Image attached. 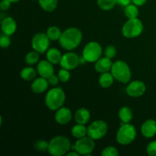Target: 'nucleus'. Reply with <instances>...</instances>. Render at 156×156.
Instances as JSON below:
<instances>
[{
	"label": "nucleus",
	"mask_w": 156,
	"mask_h": 156,
	"mask_svg": "<svg viewBox=\"0 0 156 156\" xmlns=\"http://www.w3.org/2000/svg\"><path fill=\"white\" fill-rule=\"evenodd\" d=\"M82 40V34L77 27H69L61 34L59 43L66 50H72L79 47Z\"/></svg>",
	"instance_id": "f257e3e1"
},
{
	"label": "nucleus",
	"mask_w": 156,
	"mask_h": 156,
	"mask_svg": "<svg viewBox=\"0 0 156 156\" xmlns=\"http://www.w3.org/2000/svg\"><path fill=\"white\" fill-rule=\"evenodd\" d=\"M70 149V140L63 136H58L52 139L49 143L48 152L53 156H62L67 154Z\"/></svg>",
	"instance_id": "f03ea898"
},
{
	"label": "nucleus",
	"mask_w": 156,
	"mask_h": 156,
	"mask_svg": "<svg viewBox=\"0 0 156 156\" xmlns=\"http://www.w3.org/2000/svg\"><path fill=\"white\" fill-rule=\"evenodd\" d=\"M66 100V94L61 88H54L49 90L45 97V104L51 111H57L62 108Z\"/></svg>",
	"instance_id": "7ed1b4c3"
},
{
	"label": "nucleus",
	"mask_w": 156,
	"mask_h": 156,
	"mask_svg": "<svg viewBox=\"0 0 156 156\" xmlns=\"http://www.w3.org/2000/svg\"><path fill=\"white\" fill-rule=\"evenodd\" d=\"M111 73L116 80L122 83H127L131 79V71L127 63L121 60L116 61L112 65Z\"/></svg>",
	"instance_id": "20e7f679"
},
{
	"label": "nucleus",
	"mask_w": 156,
	"mask_h": 156,
	"mask_svg": "<svg viewBox=\"0 0 156 156\" xmlns=\"http://www.w3.org/2000/svg\"><path fill=\"white\" fill-rule=\"evenodd\" d=\"M136 136V130L133 125L124 123L121 125L120 129L117 131L116 139L117 143H120V145L126 146L132 143L135 140Z\"/></svg>",
	"instance_id": "39448f33"
},
{
	"label": "nucleus",
	"mask_w": 156,
	"mask_h": 156,
	"mask_svg": "<svg viewBox=\"0 0 156 156\" xmlns=\"http://www.w3.org/2000/svg\"><path fill=\"white\" fill-rule=\"evenodd\" d=\"M143 31V24L138 18L129 19L122 28V34L126 38H134L140 36Z\"/></svg>",
	"instance_id": "423d86ee"
},
{
	"label": "nucleus",
	"mask_w": 156,
	"mask_h": 156,
	"mask_svg": "<svg viewBox=\"0 0 156 156\" xmlns=\"http://www.w3.org/2000/svg\"><path fill=\"white\" fill-rule=\"evenodd\" d=\"M102 47L95 41H91L87 44L82 51V56L88 62H95L101 57Z\"/></svg>",
	"instance_id": "0eeeda50"
},
{
	"label": "nucleus",
	"mask_w": 156,
	"mask_h": 156,
	"mask_svg": "<svg viewBox=\"0 0 156 156\" xmlns=\"http://www.w3.org/2000/svg\"><path fill=\"white\" fill-rule=\"evenodd\" d=\"M108 129V124L104 120H95L88 126L87 135L94 140H98L106 135Z\"/></svg>",
	"instance_id": "6e6552de"
},
{
	"label": "nucleus",
	"mask_w": 156,
	"mask_h": 156,
	"mask_svg": "<svg viewBox=\"0 0 156 156\" xmlns=\"http://www.w3.org/2000/svg\"><path fill=\"white\" fill-rule=\"evenodd\" d=\"M76 151L82 155H90L94 149V140L90 136H84L78 139L76 144Z\"/></svg>",
	"instance_id": "1a4fd4ad"
},
{
	"label": "nucleus",
	"mask_w": 156,
	"mask_h": 156,
	"mask_svg": "<svg viewBox=\"0 0 156 156\" xmlns=\"http://www.w3.org/2000/svg\"><path fill=\"white\" fill-rule=\"evenodd\" d=\"M50 41L47 34L38 33L34 36L31 41V45L34 50L39 53L47 52L50 46Z\"/></svg>",
	"instance_id": "9d476101"
},
{
	"label": "nucleus",
	"mask_w": 156,
	"mask_h": 156,
	"mask_svg": "<svg viewBox=\"0 0 156 156\" xmlns=\"http://www.w3.org/2000/svg\"><path fill=\"white\" fill-rule=\"evenodd\" d=\"M59 64L62 68L66 69H74L80 64V58L75 53L69 52L62 55Z\"/></svg>",
	"instance_id": "9b49d317"
},
{
	"label": "nucleus",
	"mask_w": 156,
	"mask_h": 156,
	"mask_svg": "<svg viewBox=\"0 0 156 156\" xmlns=\"http://www.w3.org/2000/svg\"><path fill=\"white\" fill-rule=\"evenodd\" d=\"M146 89V85L141 81H133L126 87V93L129 97L139 98L143 95Z\"/></svg>",
	"instance_id": "f8f14e48"
},
{
	"label": "nucleus",
	"mask_w": 156,
	"mask_h": 156,
	"mask_svg": "<svg viewBox=\"0 0 156 156\" xmlns=\"http://www.w3.org/2000/svg\"><path fill=\"white\" fill-rule=\"evenodd\" d=\"M37 71L41 77L48 79L54 74L53 64L48 60H41L37 66Z\"/></svg>",
	"instance_id": "ddd939ff"
},
{
	"label": "nucleus",
	"mask_w": 156,
	"mask_h": 156,
	"mask_svg": "<svg viewBox=\"0 0 156 156\" xmlns=\"http://www.w3.org/2000/svg\"><path fill=\"white\" fill-rule=\"evenodd\" d=\"M72 117L73 114L70 109L62 107L56 111L55 114V120L59 124L66 125L71 121Z\"/></svg>",
	"instance_id": "4468645a"
},
{
	"label": "nucleus",
	"mask_w": 156,
	"mask_h": 156,
	"mask_svg": "<svg viewBox=\"0 0 156 156\" xmlns=\"http://www.w3.org/2000/svg\"><path fill=\"white\" fill-rule=\"evenodd\" d=\"M142 134L146 138H152L156 134V121L152 119L143 123L141 127Z\"/></svg>",
	"instance_id": "2eb2a0df"
},
{
	"label": "nucleus",
	"mask_w": 156,
	"mask_h": 156,
	"mask_svg": "<svg viewBox=\"0 0 156 156\" xmlns=\"http://www.w3.org/2000/svg\"><path fill=\"white\" fill-rule=\"evenodd\" d=\"M48 79H45L44 77L37 78L34 79L33 82L31 83L30 88H31L32 91L37 94H41V93L47 91L49 86Z\"/></svg>",
	"instance_id": "dca6fc26"
},
{
	"label": "nucleus",
	"mask_w": 156,
	"mask_h": 156,
	"mask_svg": "<svg viewBox=\"0 0 156 156\" xmlns=\"http://www.w3.org/2000/svg\"><path fill=\"white\" fill-rule=\"evenodd\" d=\"M112 62L111 59L108 57H101L98 59L94 64V69L99 73H105L111 71L112 68Z\"/></svg>",
	"instance_id": "f3484780"
},
{
	"label": "nucleus",
	"mask_w": 156,
	"mask_h": 156,
	"mask_svg": "<svg viewBox=\"0 0 156 156\" xmlns=\"http://www.w3.org/2000/svg\"><path fill=\"white\" fill-rule=\"evenodd\" d=\"M17 24L15 19L11 17L5 18L2 22V31L3 34L7 35H12L16 31Z\"/></svg>",
	"instance_id": "a211bd4d"
},
{
	"label": "nucleus",
	"mask_w": 156,
	"mask_h": 156,
	"mask_svg": "<svg viewBox=\"0 0 156 156\" xmlns=\"http://www.w3.org/2000/svg\"><path fill=\"white\" fill-rule=\"evenodd\" d=\"M90 117H91L90 112L85 108H79L75 114V120L76 123L79 124H86L89 121Z\"/></svg>",
	"instance_id": "6ab92c4d"
},
{
	"label": "nucleus",
	"mask_w": 156,
	"mask_h": 156,
	"mask_svg": "<svg viewBox=\"0 0 156 156\" xmlns=\"http://www.w3.org/2000/svg\"><path fill=\"white\" fill-rule=\"evenodd\" d=\"M47 60L50 61L51 63L57 64L60 62L61 59H62V55L61 52L56 48H50L47 51Z\"/></svg>",
	"instance_id": "aec40b11"
},
{
	"label": "nucleus",
	"mask_w": 156,
	"mask_h": 156,
	"mask_svg": "<svg viewBox=\"0 0 156 156\" xmlns=\"http://www.w3.org/2000/svg\"><path fill=\"white\" fill-rule=\"evenodd\" d=\"M114 78L113 76L112 73H110L109 72L105 73H101V76L99 77L98 83L102 88H109L114 83Z\"/></svg>",
	"instance_id": "412c9836"
},
{
	"label": "nucleus",
	"mask_w": 156,
	"mask_h": 156,
	"mask_svg": "<svg viewBox=\"0 0 156 156\" xmlns=\"http://www.w3.org/2000/svg\"><path fill=\"white\" fill-rule=\"evenodd\" d=\"M118 115L123 123H129L133 120V112L128 107H123L120 108Z\"/></svg>",
	"instance_id": "4be33fe9"
},
{
	"label": "nucleus",
	"mask_w": 156,
	"mask_h": 156,
	"mask_svg": "<svg viewBox=\"0 0 156 156\" xmlns=\"http://www.w3.org/2000/svg\"><path fill=\"white\" fill-rule=\"evenodd\" d=\"M38 2L45 12H52L57 7L58 0H38Z\"/></svg>",
	"instance_id": "5701e85b"
},
{
	"label": "nucleus",
	"mask_w": 156,
	"mask_h": 156,
	"mask_svg": "<svg viewBox=\"0 0 156 156\" xmlns=\"http://www.w3.org/2000/svg\"><path fill=\"white\" fill-rule=\"evenodd\" d=\"M37 72L32 67H25L21 71V79L26 81H31L36 79Z\"/></svg>",
	"instance_id": "b1692460"
},
{
	"label": "nucleus",
	"mask_w": 156,
	"mask_h": 156,
	"mask_svg": "<svg viewBox=\"0 0 156 156\" xmlns=\"http://www.w3.org/2000/svg\"><path fill=\"white\" fill-rule=\"evenodd\" d=\"M87 130H88V128L85 127L84 124L78 123L77 125L73 126V129H72V135L75 138L80 139L82 137L85 136V135L87 134Z\"/></svg>",
	"instance_id": "393cba45"
},
{
	"label": "nucleus",
	"mask_w": 156,
	"mask_h": 156,
	"mask_svg": "<svg viewBox=\"0 0 156 156\" xmlns=\"http://www.w3.org/2000/svg\"><path fill=\"white\" fill-rule=\"evenodd\" d=\"M62 32H61L60 29L56 26H51L49 27L47 30V35L50 41H59L60 38L61 34Z\"/></svg>",
	"instance_id": "a878e982"
},
{
	"label": "nucleus",
	"mask_w": 156,
	"mask_h": 156,
	"mask_svg": "<svg viewBox=\"0 0 156 156\" xmlns=\"http://www.w3.org/2000/svg\"><path fill=\"white\" fill-rule=\"evenodd\" d=\"M125 15L129 19L132 18H136L139 15V9L137 8V5L134 4H130L125 7Z\"/></svg>",
	"instance_id": "bb28decb"
},
{
	"label": "nucleus",
	"mask_w": 156,
	"mask_h": 156,
	"mask_svg": "<svg viewBox=\"0 0 156 156\" xmlns=\"http://www.w3.org/2000/svg\"><path fill=\"white\" fill-rule=\"evenodd\" d=\"M117 4V0H98V5L102 10L109 11Z\"/></svg>",
	"instance_id": "cd10ccee"
},
{
	"label": "nucleus",
	"mask_w": 156,
	"mask_h": 156,
	"mask_svg": "<svg viewBox=\"0 0 156 156\" xmlns=\"http://www.w3.org/2000/svg\"><path fill=\"white\" fill-rule=\"evenodd\" d=\"M39 53L34 50V51H30L25 56V62L28 65H34L39 60Z\"/></svg>",
	"instance_id": "c85d7f7f"
},
{
	"label": "nucleus",
	"mask_w": 156,
	"mask_h": 156,
	"mask_svg": "<svg viewBox=\"0 0 156 156\" xmlns=\"http://www.w3.org/2000/svg\"><path fill=\"white\" fill-rule=\"evenodd\" d=\"M102 156H118V150L114 146H108L104 149L101 152Z\"/></svg>",
	"instance_id": "c756f323"
},
{
	"label": "nucleus",
	"mask_w": 156,
	"mask_h": 156,
	"mask_svg": "<svg viewBox=\"0 0 156 156\" xmlns=\"http://www.w3.org/2000/svg\"><path fill=\"white\" fill-rule=\"evenodd\" d=\"M49 143L44 140H38L34 143V148L39 152H45L48 151Z\"/></svg>",
	"instance_id": "7c9ffc66"
},
{
	"label": "nucleus",
	"mask_w": 156,
	"mask_h": 156,
	"mask_svg": "<svg viewBox=\"0 0 156 156\" xmlns=\"http://www.w3.org/2000/svg\"><path fill=\"white\" fill-rule=\"evenodd\" d=\"M58 77H59V81H61V82H67L70 79V73L68 69L62 68L58 73Z\"/></svg>",
	"instance_id": "2f4dec72"
},
{
	"label": "nucleus",
	"mask_w": 156,
	"mask_h": 156,
	"mask_svg": "<svg viewBox=\"0 0 156 156\" xmlns=\"http://www.w3.org/2000/svg\"><path fill=\"white\" fill-rule=\"evenodd\" d=\"M117 54V50L116 48L112 45H109L105 48V55L106 57L110 58V59H112Z\"/></svg>",
	"instance_id": "473e14b6"
},
{
	"label": "nucleus",
	"mask_w": 156,
	"mask_h": 156,
	"mask_svg": "<svg viewBox=\"0 0 156 156\" xmlns=\"http://www.w3.org/2000/svg\"><path fill=\"white\" fill-rule=\"evenodd\" d=\"M11 44V39L9 35L2 34L0 37V45L2 48H7L9 47Z\"/></svg>",
	"instance_id": "72a5a7b5"
},
{
	"label": "nucleus",
	"mask_w": 156,
	"mask_h": 156,
	"mask_svg": "<svg viewBox=\"0 0 156 156\" xmlns=\"http://www.w3.org/2000/svg\"><path fill=\"white\" fill-rule=\"evenodd\" d=\"M146 152L150 156H156V141H152L148 144Z\"/></svg>",
	"instance_id": "f704fd0d"
},
{
	"label": "nucleus",
	"mask_w": 156,
	"mask_h": 156,
	"mask_svg": "<svg viewBox=\"0 0 156 156\" xmlns=\"http://www.w3.org/2000/svg\"><path fill=\"white\" fill-rule=\"evenodd\" d=\"M11 2L9 0H2L0 3V8L2 11H6L10 9L11 7Z\"/></svg>",
	"instance_id": "c9c22d12"
},
{
	"label": "nucleus",
	"mask_w": 156,
	"mask_h": 156,
	"mask_svg": "<svg viewBox=\"0 0 156 156\" xmlns=\"http://www.w3.org/2000/svg\"><path fill=\"white\" fill-rule=\"evenodd\" d=\"M48 82L49 83H50V85H53V86H55V85H56L58 84V82H59V77H58V76H56V75L53 74L50 77H49L48 79Z\"/></svg>",
	"instance_id": "e433bc0d"
},
{
	"label": "nucleus",
	"mask_w": 156,
	"mask_h": 156,
	"mask_svg": "<svg viewBox=\"0 0 156 156\" xmlns=\"http://www.w3.org/2000/svg\"><path fill=\"white\" fill-rule=\"evenodd\" d=\"M131 2H132V0H117V4L122 7H126L130 5Z\"/></svg>",
	"instance_id": "4c0bfd02"
},
{
	"label": "nucleus",
	"mask_w": 156,
	"mask_h": 156,
	"mask_svg": "<svg viewBox=\"0 0 156 156\" xmlns=\"http://www.w3.org/2000/svg\"><path fill=\"white\" fill-rule=\"evenodd\" d=\"M147 0H132V2L137 6H143L146 4Z\"/></svg>",
	"instance_id": "58836bf2"
},
{
	"label": "nucleus",
	"mask_w": 156,
	"mask_h": 156,
	"mask_svg": "<svg viewBox=\"0 0 156 156\" xmlns=\"http://www.w3.org/2000/svg\"><path fill=\"white\" fill-rule=\"evenodd\" d=\"M66 155H68V156H73H73H78V155H80V154H79L78 152H76V151H75V152H69V153H67Z\"/></svg>",
	"instance_id": "ea45409f"
},
{
	"label": "nucleus",
	"mask_w": 156,
	"mask_h": 156,
	"mask_svg": "<svg viewBox=\"0 0 156 156\" xmlns=\"http://www.w3.org/2000/svg\"><path fill=\"white\" fill-rule=\"evenodd\" d=\"M9 1L12 3H15V2H19L20 0H9Z\"/></svg>",
	"instance_id": "a19ab883"
},
{
	"label": "nucleus",
	"mask_w": 156,
	"mask_h": 156,
	"mask_svg": "<svg viewBox=\"0 0 156 156\" xmlns=\"http://www.w3.org/2000/svg\"><path fill=\"white\" fill-rule=\"evenodd\" d=\"M32 1H35V0H32Z\"/></svg>",
	"instance_id": "79ce46f5"
}]
</instances>
